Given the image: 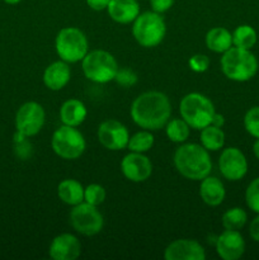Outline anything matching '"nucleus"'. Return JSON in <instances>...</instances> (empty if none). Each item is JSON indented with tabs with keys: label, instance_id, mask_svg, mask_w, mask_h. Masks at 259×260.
<instances>
[{
	"label": "nucleus",
	"instance_id": "obj_1",
	"mask_svg": "<svg viewBox=\"0 0 259 260\" xmlns=\"http://www.w3.org/2000/svg\"><path fill=\"white\" fill-rule=\"evenodd\" d=\"M172 114L169 98L160 91H146L134 101L131 117L135 123L147 131H156L168 123Z\"/></svg>",
	"mask_w": 259,
	"mask_h": 260
},
{
	"label": "nucleus",
	"instance_id": "obj_2",
	"mask_svg": "<svg viewBox=\"0 0 259 260\" xmlns=\"http://www.w3.org/2000/svg\"><path fill=\"white\" fill-rule=\"evenodd\" d=\"M174 165L180 175L190 180H202L211 174L212 161L202 145L185 144L177 149Z\"/></svg>",
	"mask_w": 259,
	"mask_h": 260
},
{
	"label": "nucleus",
	"instance_id": "obj_3",
	"mask_svg": "<svg viewBox=\"0 0 259 260\" xmlns=\"http://www.w3.org/2000/svg\"><path fill=\"white\" fill-rule=\"evenodd\" d=\"M259 63L250 50L239 47L229 48L221 57V70L228 79L244 83L255 76Z\"/></svg>",
	"mask_w": 259,
	"mask_h": 260
},
{
	"label": "nucleus",
	"instance_id": "obj_4",
	"mask_svg": "<svg viewBox=\"0 0 259 260\" xmlns=\"http://www.w3.org/2000/svg\"><path fill=\"white\" fill-rule=\"evenodd\" d=\"M179 112L182 118L195 129H202L211 124L216 113L212 102L200 93H189L183 96Z\"/></svg>",
	"mask_w": 259,
	"mask_h": 260
},
{
	"label": "nucleus",
	"instance_id": "obj_5",
	"mask_svg": "<svg viewBox=\"0 0 259 260\" xmlns=\"http://www.w3.org/2000/svg\"><path fill=\"white\" fill-rule=\"evenodd\" d=\"M81 68L85 78L96 84L114 80L119 69L113 55L103 50H94L86 53L81 60Z\"/></svg>",
	"mask_w": 259,
	"mask_h": 260
},
{
	"label": "nucleus",
	"instance_id": "obj_6",
	"mask_svg": "<svg viewBox=\"0 0 259 260\" xmlns=\"http://www.w3.org/2000/svg\"><path fill=\"white\" fill-rule=\"evenodd\" d=\"M132 35L142 47H155L160 45L167 35V24L156 12H145L134 20Z\"/></svg>",
	"mask_w": 259,
	"mask_h": 260
},
{
	"label": "nucleus",
	"instance_id": "obj_7",
	"mask_svg": "<svg viewBox=\"0 0 259 260\" xmlns=\"http://www.w3.org/2000/svg\"><path fill=\"white\" fill-rule=\"evenodd\" d=\"M55 47L58 57L68 63L81 61L89 52L86 36L75 27L62 28L56 36Z\"/></svg>",
	"mask_w": 259,
	"mask_h": 260
},
{
	"label": "nucleus",
	"instance_id": "obj_8",
	"mask_svg": "<svg viewBox=\"0 0 259 260\" xmlns=\"http://www.w3.org/2000/svg\"><path fill=\"white\" fill-rule=\"evenodd\" d=\"M51 146L57 156L65 160H75L84 154L86 142L79 129L63 124L53 132Z\"/></svg>",
	"mask_w": 259,
	"mask_h": 260
},
{
	"label": "nucleus",
	"instance_id": "obj_9",
	"mask_svg": "<svg viewBox=\"0 0 259 260\" xmlns=\"http://www.w3.org/2000/svg\"><path fill=\"white\" fill-rule=\"evenodd\" d=\"M71 226L84 236H94L103 229L104 220L96 206L81 202L74 206L70 212Z\"/></svg>",
	"mask_w": 259,
	"mask_h": 260
},
{
	"label": "nucleus",
	"instance_id": "obj_10",
	"mask_svg": "<svg viewBox=\"0 0 259 260\" xmlns=\"http://www.w3.org/2000/svg\"><path fill=\"white\" fill-rule=\"evenodd\" d=\"M46 113L43 107L37 102H27L23 104L15 116L17 132L25 137L37 135L45 124Z\"/></svg>",
	"mask_w": 259,
	"mask_h": 260
},
{
	"label": "nucleus",
	"instance_id": "obj_11",
	"mask_svg": "<svg viewBox=\"0 0 259 260\" xmlns=\"http://www.w3.org/2000/svg\"><path fill=\"white\" fill-rule=\"evenodd\" d=\"M218 168L225 179L238 182L248 173V161L245 155L238 147H228L221 152Z\"/></svg>",
	"mask_w": 259,
	"mask_h": 260
},
{
	"label": "nucleus",
	"instance_id": "obj_12",
	"mask_svg": "<svg viewBox=\"0 0 259 260\" xmlns=\"http://www.w3.org/2000/svg\"><path fill=\"white\" fill-rule=\"evenodd\" d=\"M98 140L106 149L117 151L127 147L130 135L123 123L116 119H107L102 122L98 128Z\"/></svg>",
	"mask_w": 259,
	"mask_h": 260
},
{
	"label": "nucleus",
	"instance_id": "obj_13",
	"mask_svg": "<svg viewBox=\"0 0 259 260\" xmlns=\"http://www.w3.org/2000/svg\"><path fill=\"white\" fill-rule=\"evenodd\" d=\"M121 170L124 177L135 183L145 182L152 173V164L141 152H130L122 159Z\"/></svg>",
	"mask_w": 259,
	"mask_h": 260
},
{
	"label": "nucleus",
	"instance_id": "obj_14",
	"mask_svg": "<svg viewBox=\"0 0 259 260\" xmlns=\"http://www.w3.org/2000/svg\"><path fill=\"white\" fill-rule=\"evenodd\" d=\"M216 251L223 260H238L245 251V241L236 230H225L216 239Z\"/></svg>",
	"mask_w": 259,
	"mask_h": 260
},
{
	"label": "nucleus",
	"instance_id": "obj_15",
	"mask_svg": "<svg viewBox=\"0 0 259 260\" xmlns=\"http://www.w3.org/2000/svg\"><path fill=\"white\" fill-rule=\"evenodd\" d=\"M167 260H205L206 253L198 241L180 239L170 243L164 251Z\"/></svg>",
	"mask_w": 259,
	"mask_h": 260
},
{
	"label": "nucleus",
	"instance_id": "obj_16",
	"mask_svg": "<svg viewBox=\"0 0 259 260\" xmlns=\"http://www.w3.org/2000/svg\"><path fill=\"white\" fill-rule=\"evenodd\" d=\"M48 253L53 260H75L81 253L80 241L71 234H61L52 240Z\"/></svg>",
	"mask_w": 259,
	"mask_h": 260
},
{
	"label": "nucleus",
	"instance_id": "obj_17",
	"mask_svg": "<svg viewBox=\"0 0 259 260\" xmlns=\"http://www.w3.org/2000/svg\"><path fill=\"white\" fill-rule=\"evenodd\" d=\"M107 10L114 22L128 24L140 14V5L137 0H111Z\"/></svg>",
	"mask_w": 259,
	"mask_h": 260
},
{
	"label": "nucleus",
	"instance_id": "obj_18",
	"mask_svg": "<svg viewBox=\"0 0 259 260\" xmlns=\"http://www.w3.org/2000/svg\"><path fill=\"white\" fill-rule=\"evenodd\" d=\"M71 71L68 62L56 61L48 65L43 73V83L51 90H61L70 81Z\"/></svg>",
	"mask_w": 259,
	"mask_h": 260
},
{
	"label": "nucleus",
	"instance_id": "obj_19",
	"mask_svg": "<svg viewBox=\"0 0 259 260\" xmlns=\"http://www.w3.org/2000/svg\"><path fill=\"white\" fill-rule=\"evenodd\" d=\"M200 196L206 205L216 207V206L221 205L225 200V187L218 178L208 175L201 182Z\"/></svg>",
	"mask_w": 259,
	"mask_h": 260
},
{
	"label": "nucleus",
	"instance_id": "obj_20",
	"mask_svg": "<svg viewBox=\"0 0 259 260\" xmlns=\"http://www.w3.org/2000/svg\"><path fill=\"white\" fill-rule=\"evenodd\" d=\"M86 116H88L86 107L84 106L83 102L78 101V99H69L60 108L61 122L66 126H80L85 121Z\"/></svg>",
	"mask_w": 259,
	"mask_h": 260
},
{
	"label": "nucleus",
	"instance_id": "obj_21",
	"mask_svg": "<svg viewBox=\"0 0 259 260\" xmlns=\"http://www.w3.org/2000/svg\"><path fill=\"white\" fill-rule=\"evenodd\" d=\"M206 46L216 53H223L233 46V35L223 27L212 28L206 35Z\"/></svg>",
	"mask_w": 259,
	"mask_h": 260
},
{
	"label": "nucleus",
	"instance_id": "obj_22",
	"mask_svg": "<svg viewBox=\"0 0 259 260\" xmlns=\"http://www.w3.org/2000/svg\"><path fill=\"white\" fill-rule=\"evenodd\" d=\"M58 198L69 206H76L84 201V188L78 180L65 179L57 187Z\"/></svg>",
	"mask_w": 259,
	"mask_h": 260
},
{
	"label": "nucleus",
	"instance_id": "obj_23",
	"mask_svg": "<svg viewBox=\"0 0 259 260\" xmlns=\"http://www.w3.org/2000/svg\"><path fill=\"white\" fill-rule=\"evenodd\" d=\"M201 144L208 151H217L225 144V134L220 127L208 124L201 129Z\"/></svg>",
	"mask_w": 259,
	"mask_h": 260
},
{
	"label": "nucleus",
	"instance_id": "obj_24",
	"mask_svg": "<svg viewBox=\"0 0 259 260\" xmlns=\"http://www.w3.org/2000/svg\"><path fill=\"white\" fill-rule=\"evenodd\" d=\"M256 40H258L256 30L251 25L241 24L233 32V45L235 47L250 50L255 46Z\"/></svg>",
	"mask_w": 259,
	"mask_h": 260
},
{
	"label": "nucleus",
	"instance_id": "obj_25",
	"mask_svg": "<svg viewBox=\"0 0 259 260\" xmlns=\"http://www.w3.org/2000/svg\"><path fill=\"white\" fill-rule=\"evenodd\" d=\"M189 128V124L183 118L172 119V121H168V123L165 124V132H167L168 139L173 142H177V144L184 142L188 139Z\"/></svg>",
	"mask_w": 259,
	"mask_h": 260
},
{
	"label": "nucleus",
	"instance_id": "obj_26",
	"mask_svg": "<svg viewBox=\"0 0 259 260\" xmlns=\"http://www.w3.org/2000/svg\"><path fill=\"white\" fill-rule=\"evenodd\" d=\"M248 221V215L240 207H234L226 211L222 216V226L225 230H241Z\"/></svg>",
	"mask_w": 259,
	"mask_h": 260
},
{
	"label": "nucleus",
	"instance_id": "obj_27",
	"mask_svg": "<svg viewBox=\"0 0 259 260\" xmlns=\"http://www.w3.org/2000/svg\"><path fill=\"white\" fill-rule=\"evenodd\" d=\"M152 145H154V136H152L151 132L145 129V131H140L135 134L132 137H130L127 147L132 152H141V154H144V152L149 151L151 149Z\"/></svg>",
	"mask_w": 259,
	"mask_h": 260
},
{
	"label": "nucleus",
	"instance_id": "obj_28",
	"mask_svg": "<svg viewBox=\"0 0 259 260\" xmlns=\"http://www.w3.org/2000/svg\"><path fill=\"white\" fill-rule=\"evenodd\" d=\"M106 189L99 184H89L84 188V201L89 205L99 206L106 200Z\"/></svg>",
	"mask_w": 259,
	"mask_h": 260
},
{
	"label": "nucleus",
	"instance_id": "obj_29",
	"mask_svg": "<svg viewBox=\"0 0 259 260\" xmlns=\"http://www.w3.org/2000/svg\"><path fill=\"white\" fill-rule=\"evenodd\" d=\"M244 127L250 136L259 139V106L246 112L244 116Z\"/></svg>",
	"mask_w": 259,
	"mask_h": 260
},
{
	"label": "nucleus",
	"instance_id": "obj_30",
	"mask_svg": "<svg viewBox=\"0 0 259 260\" xmlns=\"http://www.w3.org/2000/svg\"><path fill=\"white\" fill-rule=\"evenodd\" d=\"M245 202L253 212L259 213V177L251 180L246 188Z\"/></svg>",
	"mask_w": 259,
	"mask_h": 260
},
{
	"label": "nucleus",
	"instance_id": "obj_31",
	"mask_svg": "<svg viewBox=\"0 0 259 260\" xmlns=\"http://www.w3.org/2000/svg\"><path fill=\"white\" fill-rule=\"evenodd\" d=\"M210 57L202 53H197V55L192 56L188 61V65H189L190 70L195 71V73H205L206 70L210 66Z\"/></svg>",
	"mask_w": 259,
	"mask_h": 260
},
{
	"label": "nucleus",
	"instance_id": "obj_32",
	"mask_svg": "<svg viewBox=\"0 0 259 260\" xmlns=\"http://www.w3.org/2000/svg\"><path fill=\"white\" fill-rule=\"evenodd\" d=\"M114 80H116L119 85L126 86L127 88V86H132L134 84H136L137 75L131 70V69H118Z\"/></svg>",
	"mask_w": 259,
	"mask_h": 260
},
{
	"label": "nucleus",
	"instance_id": "obj_33",
	"mask_svg": "<svg viewBox=\"0 0 259 260\" xmlns=\"http://www.w3.org/2000/svg\"><path fill=\"white\" fill-rule=\"evenodd\" d=\"M174 2L175 0H150V5L154 12L161 14V13L168 12L173 7Z\"/></svg>",
	"mask_w": 259,
	"mask_h": 260
},
{
	"label": "nucleus",
	"instance_id": "obj_34",
	"mask_svg": "<svg viewBox=\"0 0 259 260\" xmlns=\"http://www.w3.org/2000/svg\"><path fill=\"white\" fill-rule=\"evenodd\" d=\"M85 2L90 9L96 10V12H102V10L107 9L111 0H85Z\"/></svg>",
	"mask_w": 259,
	"mask_h": 260
},
{
	"label": "nucleus",
	"instance_id": "obj_35",
	"mask_svg": "<svg viewBox=\"0 0 259 260\" xmlns=\"http://www.w3.org/2000/svg\"><path fill=\"white\" fill-rule=\"evenodd\" d=\"M249 234H250V238L253 239L255 243H259V213L250 222V226H249Z\"/></svg>",
	"mask_w": 259,
	"mask_h": 260
},
{
	"label": "nucleus",
	"instance_id": "obj_36",
	"mask_svg": "<svg viewBox=\"0 0 259 260\" xmlns=\"http://www.w3.org/2000/svg\"><path fill=\"white\" fill-rule=\"evenodd\" d=\"M223 123H225V118H223L222 114H218V113H215L212 117V121H211V124L212 126H216V127H222Z\"/></svg>",
	"mask_w": 259,
	"mask_h": 260
},
{
	"label": "nucleus",
	"instance_id": "obj_37",
	"mask_svg": "<svg viewBox=\"0 0 259 260\" xmlns=\"http://www.w3.org/2000/svg\"><path fill=\"white\" fill-rule=\"evenodd\" d=\"M253 152H254V155H255L256 159L259 160V139H256L255 142H254V145H253Z\"/></svg>",
	"mask_w": 259,
	"mask_h": 260
},
{
	"label": "nucleus",
	"instance_id": "obj_38",
	"mask_svg": "<svg viewBox=\"0 0 259 260\" xmlns=\"http://www.w3.org/2000/svg\"><path fill=\"white\" fill-rule=\"evenodd\" d=\"M7 4H10V5H14V4H18V3H20L22 0H4Z\"/></svg>",
	"mask_w": 259,
	"mask_h": 260
}]
</instances>
